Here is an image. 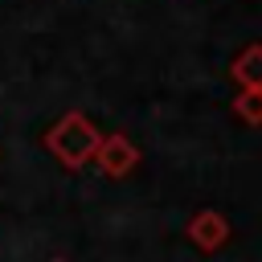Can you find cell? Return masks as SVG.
Wrapping results in <instances>:
<instances>
[{
  "label": "cell",
  "mask_w": 262,
  "mask_h": 262,
  "mask_svg": "<svg viewBox=\"0 0 262 262\" xmlns=\"http://www.w3.org/2000/svg\"><path fill=\"white\" fill-rule=\"evenodd\" d=\"M98 139H102V135L90 127V119H86V115H78V111H70V115H61V119L49 127L45 147L53 151V160H57V164H66V168H82V164H90V160H94Z\"/></svg>",
  "instance_id": "1"
},
{
  "label": "cell",
  "mask_w": 262,
  "mask_h": 262,
  "mask_svg": "<svg viewBox=\"0 0 262 262\" xmlns=\"http://www.w3.org/2000/svg\"><path fill=\"white\" fill-rule=\"evenodd\" d=\"M233 111L246 119V123H262V86H242V94L233 98Z\"/></svg>",
  "instance_id": "5"
},
{
  "label": "cell",
  "mask_w": 262,
  "mask_h": 262,
  "mask_svg": "<svg viewBox=\"0 0 262 262\" xmlns=\"http://www.w3.org/2000/svg\"><path fill=\"white\" fill-rule=\"evenodd\" d=\"M53 262H66V258H53Z\"/></svg>",
  "instance_id": "6"
},
{
  "label": "cell",
  "mask_w": 262,
  "mask_h": 262,
  "mask_svg": "<svg viewBox=\"0 0 262 262\" xmlns=\"http://www.w3.org/2000/svg\"><path fill=\"white\" fill-rule=\"evenodd\" d=\"M94 160H98V168H102L106 176H127V172H135V164H139V147H135L127 135H102Z\"/></svg>",
  "instance_id": "2"
},
{
  "label": "cell",
  "mask_w": 262,
  "mask_h": 262,
  "mask_svg": "<svg viewBox=\"0 0 262 262\" xmlns=\"http://www.w3.org/2000/svg\"><path fill=\"white\" fill-rule=\"evenodd\" d=\"M188 237H192V246H196V250H221V246H225V237H229V225H225V217H221V213L205 209V213H196V217L188 221Z\"/></svg>",
  "instance_id": "3"
},
{
  "label": "cell",
  "mask_w": 262,
  "mask_h": 262,
  "mask_svg": "<svg viewBox=\"0 0 262 262\" xmlns=\"http://www.w3.org/2000/svg\"><path fill=\"white\" fill-rule=\"evenodd\" d=\"M242 86H262V45H246L242 53H237V61H233V70H229Z\"/></svg>",
  "instance_id": "4"
}]
</instances>
